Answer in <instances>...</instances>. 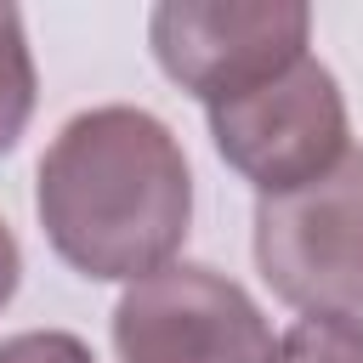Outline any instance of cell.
Segmentation results:
<instances>
[{
  "label": "cell",
  "instance_id": "obj_1",
  "mask_svg": "<svg viewBox=\"0 0 363 363\" xmlns=\"http://www.w3.org/2000/svg\"><path fill=\"white\" fill-rule=\"evenodd\" d=\"M34 210L51 250L79 278L136 284L176 261L193 221V170L164 119L108 102L51 136Z\"/></svg>",
  "mask_w": 363,
  "mask_h": 363
},
{
  "label": "cell",
  "instance_id": "obj_2",
  "mask_svg": "<svg viewBox=\"0 0 363 363\" xmlns=\"http://www.w3.org/2000/svg\"><path fill=\"white\" fill-rule=\"evenodd\" d=\"M255 267L306 318L363 312V147H346L318 182L255 204Z\"/></svg>",
  "mask_w": 363,
  "mask_h": 363
},
{
  "label": "cell",
  "instance_id": "obj_3",
  "mask_svg": "<svg viewBox=\"0 0 363 363\" xmlns=\"http://www.w3.org/2000/svg\"><path fill=\"white\" fill-rule=\"evenodd\" d=\"M204 113H210L216 153L261 199H278V193H295V187L318 182L352 147L346 96L312 51L295 57L284 74L261 79L255 91H244L233 102H216Z\"/></svg>",
  "mask_w": 363,
  "mask_h": 363
},
{
  "label": "cell",
  "instance_id": "obj_4",
  "mask_svg": "<svg viewBox=\"0 0 363 363\" xmlns=\"http://www.w3.org/2000/svg\"><path fill=\"white\" fill-rule=\"evenodd\" d=\"M312 11L301 0H164L147 17L159 68L204 108L255 91L306 57Z\"/></svg>",
  "mask_w": 363,
  "mask_h": 363
},
{
  "label": "cell",
  "instance_id": "obj_5",
  "mask_svg": "<svg viewBox=\"0 0 363 363\" xmlns=\"http://www.w3.org/2000/svg\"><path fill=\"white\" fill-rule=\"evenodd\" d=\"M113 352L119 363H267L272 329L244 284L199 261H170L125 284Z\"/></svg>",
  "mask_w": 363,
  "mask_h": 363
},
{
  "label": "cell",
  "instance_id": "obj_6",
  "mask_svg": "<svg viewBox=\"0 0 363 363\" xmlns=\"http://www.w3.org/2000/svg\"><path fill=\"white\" fill-rule=\"evenodd\" d=\"M40 79H34V51L23 34V11L0 6V153H11L34 119Z\"/></svg>",
  "mask_w": 363,
  "mask_h": 363
},
{
  "label": "cell",
  "instance_id": "obj_7",
  "mask_svg": "<svg viewBox=\"0 0 363 363\" xmlns=\"http://www.w3.org/2000/svg\"><path fill=\"white\" fill-rule=\"evenodd\" d=\"M267 363H363V312L301 318L284 340H272Z\"/></svg>",
  "mask_w": 363,
  "mask_h": 363
},
{
  "label": "cell",
  "instance_id": "obj_8",
  "mask_svg": "<svg viewBox=\"0 0 363 363\" xmlns=\"http://www.w3.org/2000/svg\"><path fill=\"white\" fill-rule=\"evenodd\" d=\"M0 363H96V357L68 329H28V335L0 340Z\"/></svg>",
  "mask_w": 363,
  "mask_h": 363
},
{
  "label": "cell",
  "instance_id": "obj_9",
  "mask_svg": "<svg viewBox=\"0 0 363 363\" xmlns=\"http://www.w3.org/2000/svg\"><path fill=\"white\" fill-rule=\"evenodd\" d=\"M17 284H23V250H17V233L0 216V306L17 295Z\"/></svg>",
  "mask_w": 363,
  "mask_h": 363
}]
</instances>
